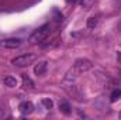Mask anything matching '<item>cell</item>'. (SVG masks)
<instances>
[{
    "mask_svg": "<svg viewBox=\"0 0 121 120\" xmlns=\"http://www.w3.org/2000/svg\"><path fill=\"white\" fill-rule=\"evenodd\" d=\"M49 30H51L49 24H44L42 27H39L37 31H34V32H32V35L30 37V42H31V44L42 42V41L47 38V35L49 34Z\"/></svg>",
    "mask_w": 121,
    "mask_h": 120,
    "instance_id": "1",
    "label": "cell"
},
{
    "mask_svg": "<svg viewBox=\"0 0 121 120\" xmlns=\"http://www.w3.org/2000/svg\"><path fill=\"white\" fill-rule=\"evenodd\" d=\"M3 83L6 85V86H9V88H16L17 86V79L14 78V76H6L4 79H3Z\"/></svg>",
    "mask_w": 121,
    "mask_h": 120,
    "instance_id": "9",
    "label": "cell"
},
{
    "mask_svg": "<svg viewBox=\"0 0 121 120\" xmlns=\"http://www.w3.org/2000/svg\"><path fill=\"white\" fill-rule=\"evenodd\" d=\"M21 86H23V89H32L34 88V82L27 75H23L21 76Z\"/></svg>",
    "mask_w": 121,
    "mask_h": 120,
    "instance_id": "7",
    "label": "cell"
},
{
    "mask_svg": "<svg viewBox=\"0 0 121 120\" xmlns=\"http://www.w3.org/2000/svg\"><path fill=\"white\" fill-rule=\"evenodd\" d=\"M59 109L60 112L65 115V116H69L70 113H72V109H70V105L66 102V100H63V102H60L59 103Z\"/></svg>",
    "mask_w": 121,
    "mask_h": 120,
    "instance_id": "8",
    "label": "cell"
},
{
    "mask_svg": "<svg viewBox=\"0 0 121 120\" xmlns=\"http://www.w3.org/2000/svg\"><path fill=\"white\" fill-rule=\"evenodd\" d=\"M35 60H37V55H35V54H23V55H18V57L13 58L11 64L16 65V66L23 68V66H28V65H31Z\"/></svg>",
    "mask_w": 121,
    "mask_h": 120,
    "instance_id": "2",
    "label": "cell"
},
{
    "mask_svg": "<svg viewBox=\"0 0 121 120\" xmlns=\"http://www.w3.org/2000/svg\"><path fill=\"white\" fill-rule=\"evenodd\" d=\"M0 45L4 47V48H13V50H16V48H18L21 45V40H18V38H7V40L0 41Z\"/></svg>",
    "mask_w": 121,
    "mask_h": 120,
    "instance_id": "4",
    "label": "cell"
},
{
    "mask_svg": "<svg viewBox=\"0 0 121 120\" xmlns=\"http://www.w3.org/2000/svg\"><path fill=\"white\" fill-rule=\"evenodd\" d=\"M97 24H99V16H93L87 18V28H94Z\"/></svg>",
    "mask_w": 121,
    "mask_h": 120,
    "instance_id": "11",
    "label": "cell"
},
{
    "mask_svg": "<svg viewBox=\"0 0 121 120\" xmlns=\"http://www.w3.org/2000/svg\"><path fill=\"white\" fill-rule=\"evenodd\" d=\"M18 110H20V113L21 115H31L32 112H34V105L31 103L30 100H24V102H21L20 105H18Z\"/></svg>",
    "mask_w": 121,
    "mask_h": 120,
    "instance_id": "5",
    "label": "cell"
},
{
    "mask_svg": "<svg viewBox=\"0 0 121 120\" xmlns=\"http://www.w3.org/2000/svg\"><path fill=\"white\" fill-rule=\"evenodd\" d=\"M47 69H48V62H47V61H39V62L35 64V66H34V74H35L37 76H42V75H45Z\"/></svg>",
    "mask_w": 121,
    "mask_h": 120,
    "instance_id": "6",
    "label": "cell"
},
{
    "mask_svg": "<svg viewBox=\"0 0 121 120\" xmlns=\"http://www.w3.org/2000/svg\"><path fill=\"white\" fill-rule=\"evenodd\" d=\"M93 68V62L87 58H78L73 64V69L78 72V74H83V72H87Z\"/></svg>",
    "mask_w": 121,
    "mask_h": 120,
    "instance_id": "3",
    "label": "cell"
},
{
    "mask_svg": "<svg viewBox=\"0 0 121 120\" xmlns=\"http://www.w3.org/2000/svg\"><path fill=\"white\" fill-rule=\"evenodd\" d=\"M118 117H120V119H121V112H120V115H118Z\"/></svg>",
    "mask_w": 121,
    "mask_h": 120,
    "instance_id": "15",
    "label": "cell"
},
{
    "mask_svg": "<svg viewBox=\"0 0 121 120\" xmlns=\"http://www.w3.org/2000/svg\"><path fill=\"white\" fill-rule=\"evenodd\" d=\"M41 105L44 106V109H52L54 107V102L51 99H48V97H44L41 100Z\"/></svg>",
    "mask_w": 121,
    "mask_h": 120,
    "instance_id": "12",
    "label": "cell"
},
{
    "mask_svg": "<svg viewBox=\"0 0 121 120\" xmlns=\"http://www.w3.org/2000/svg\"><path fill=\"white\" fill-rule=\"evenodd\" d=\"M4 116H6V110L0 106V119H4Z\"/></svg>",
    "mask_w": 121,
    "mask_h": 120,
    "instance_id": "13",
    "label": "cell"
},
{
    "mask_svg": "<svg viewBox=\"0 0 121 120\" xmlns=\"http://www.w3.org/2000/svg\"><path fill=\"white\" fill-rule=\"evenodd\" d=\"M120 99H121V89H118V88L113 89V92L110 93V102L114 103V102H117Z\"/></svg>",
    "mask_w": 121,
    "mask_h": 120,
    "instance_id": "10",
    "label": "cell"
},
{
    "mask_svg": "<svg viewBox=\"0 0 121 120\" xmlns=\"http://www.w3.org/2000/svg\"><path fill=\"white\" fill-rule=\"evenodd\" d=\"M73 1H75V0H66V3H69V4H70V3H73Z\"/></svg>",
    "mask_w": 121,
    "mask_h": 120,
    "instance_id": "14",
    "label": "cell"
}]
</instances>
